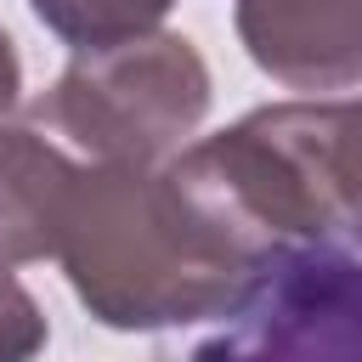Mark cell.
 <instances>
[{"mask_svg": "<svg viewBox=\"0 0 362 362\" xmlns=\"http://www.w3.org/2000/svg\"><path fill=\"white\" fill-rule=\"evenodd\" d=\"M79 305L119 334H158L226 317L266 272L175 175L79 164L57 255Z\"/></svg>", "mask_w": 362, "mask_h": 362, "instance_id": "obj_1", "label": "cell"}, {"mask_svg": "<svg viewBox=\"0 0 362 362\" xmlns=\"http://www.w3.org/2000/svg\"><path fill=\"white\" fill-rule=\"evenodd\" d=\"M209 113V62L187 34H136L74 51L34 102V124L79 164L164 170Z\"/></svg>", "mask_w": 362, "mask_h": 362, "instance_id": "obj_2", "label": "cell"}, {"mask_svg": "<svg viewBox=\"0 0 362 362\" xmlns=\"http://www.w3.org/2000/svg\"><path fill=\"white\" fill-rule=\"evenodd\" d=\"M187 362H362V249L294 243L272 255Z\"/></svg>", "mask_w": 362, "mask_h": 362, "instance_id": "obj_3", "label": "cell"}, {"mask_svg": "<svg viewBox=\"0 0 362 362\" xmlns=\"http://www.w3.org/2000/svg\"><path fill=\"white\" fill-rule=\"evenodd\" d=\"M249 124L283 164L300 243L362 249V96H311L255 107Z\"/></svg>", "mask_w": 362, "mask_h": 362, "instance_id": "obj_4", "label": "cell"}, {"mask_svg": "<svg viewBox=\"0 0 362 362\" xmlns=\"http://www.w3.org/2000/svg\"><path fill=\"white\" fill-rule=\"evenodd\" d=\"M232 23L249 62L288 90L362 85V0H232Z\"/></svg>", "mask_w": 362, "mask_h": 362, "instance_id": "obj_5", "label": "cell"}, {"mask_svg": "<svg viewBox=\"0 0 362 362\" xmlns=\"http://www.w3.org/2000/svg\"><path fill=\"white\" fill-rule=\"evenodd\" d=\"M79 158L57 147L40 124H0V266H28L57 255L62 204Z\"/></svg>", "mask_w": 362, "mask_h": 362, "instance_id": "obj_6", "label": "cell"}, {"mask_svg": "<svg viewBox=\"0 0 362 362\" xmlns=\"http://www.w3.org/2000/svg\"><path fill=\"white\" fill-rule=\"evenodd\" d=\"M175 0H28V11L74 51L119 45L136 34H158Z\"/></svg>", "mask_w": 362, "mask_h": 362, "instance_id": "obj_7", "label": "cell"}, {"mask_svg": "<svg viewBox=\"0 0 362 362\" xmlns=\"http://www.w3.org/2000/svg\"><path fill=\"white\" fill-rule=\"evenodd\" d=\"M51 328H45V311L40 300L0 266V362H34L45 351Z\"/></svg>", "mask_w": 362, "mask_h": 362, "instance_id": "obj_8", "label": "cell"}, {"mask_svg": "<svg viewBox=\"0 0 362 362\" xmlns=\"http://www.w3.org/2000/svg\"><path fill=\"white\" fill-rule=\"evenodd\" d=\"M17 96H23V62H17L11 34L0 28V124H6V113L17 107Z\"/></svg>", "mask_w": 362, "mask_h": 362, "instance_id": "obj_9", "label": "cell"}]
</instances>
